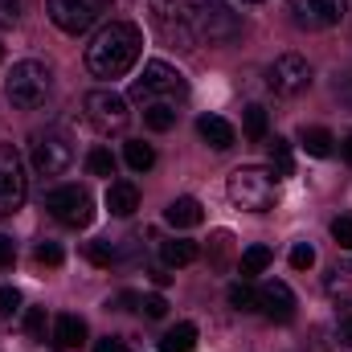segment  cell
Masks as SVG:
<instances>
[{"label": "cell", "mask_w": 352, "mask_h": 352, "mask_svg": "<svg viewBox=\"0 0 352 352\" xmlns=\"http://www.w3.org/2000/svg\"><path fill=\"white\" fill-rule=\"evenodd\" d=\"M192 349H197V324H176L160 340V352H192Z\"/></svg>", "instance_id": "obj_21"}, {"label": "cell", "mask_w": 352, "mask_h": 352, "mask_svg": "<svg viewBox=\"0 0 352 352\" xmlns=\"http://www.w3.org/2000/svg\"><path fill=\"white\" fill-rule=\"evenodd\" d=\"M115 303H119L123 311H135V307H140V295H135V291H123V295H119Z\"/></svg>", "instance_id": "obj_41"}, {"label": "cell", "mask_w": 352, "mask_h": 352, "mask_svg": "<svg viewBox=\"0 0 352 352\" xmlns=\"http://www.w3.org/2000/svg\"><path fill=\"white\" fill-rule=\"evenodd\" d=\"M340 152H344V160H349V164H352V131H349V135H344V144H340Z\"/></svg>", "instance_id": "obj_44"}, {"label": "cell", "mask_w": 352, "mask_h": 352, "mask_svg": "<svg viewBox=\"0 0 352 352\" xmlns=\"http://www.w3.org/2000/svg\"><path fill=\"white\" fill-rule=\"evenodd\" d=\"M148 16H152V29L164 37V45L197 50V37H192L188 12H184V0H148Z\"/></svg>", "instance_id": "obj_7"}, {"label": "cell", "mask_w": 352, "mask_h": 352, "mask_svg": "<svg viewBox=\"0 0 352 352\" xmlns=\"http://www.w3.org/2000/svg\"><path fill=\"white\" fill-rule=\"evenodd\" d=\"M270 173H274V176H291V173H295L291 144H287V140H278V135H274V144H270Z\"/></svg>", "instance_id": "obj_26"}, {"label": "cell", "mask_w": 352, "mask_h": 352, "mask_svg": "<svg viewBox=\"0 0 352 352\" xmlns=\"http://www.w3.org/2000/svg\"><path fill=\"white\" fill-rule=\"evenodd\" d=\"M266 87L274 90V94H283V98L303 94V90L311 87V66H307V58H299V54L274 58L270 70H266Z\"/></svg>", "instance_id": "obj_11"}, {"label": "cell", "mask_w": 352, "mask_h": 352, "mask_svg": "<svg viewBox=\"0 0 352 352\" xmlns=\"http://www.w3.org/2000/svg\"><path fill=\"white\" fill-rule=\"evenodd\" d=\"M270 258H274V254H270V246H263V242H258V246H246V250H242V278L263 274L266 266H270Z\"/></svg>", "instance_id": "obj_25"}, {"label": "cell", "mask_w": 352, "mask_h": 352, "mask_svg": "<svg viewBox=\"0 0 352 352\" xmlns=\"http://www.w3.org/2000/svg\"><path fill=\"white\" fill-rule=\"evenodd\" d=\"M184 12H188V25H192L197 41L221 45V41H234L242 33V21L226 0H184Z\"/></svg>", "instance_id": "obj_2"}, {"label": "cell", "mask_w": 352, "mask_h": 352, "mask_svg": "<svg viewBox=\"0 0 352 352\" xmlns=\"http://www.w3.org/2000/svg\"><path fill=\"white\" fill-rule=\"evenodd\" d=\"M33 258H37V266H62L66 254H62V246H58V242H41V246L33 250Z\"/></svg>", "instance_id": "obj_33"}, {"label": "cell", "mask_w": 352, "mask_h": 352, "mask_svg": "<svg viewBox=\"0 0 352 352\" xmlns=\"http://www.w3.org/2000/svg\"><path fill=\"white\" fill-rule=\"evenodd\" d=\"M4 90H8V102H12V107L33 111V107H41V102L50 98V90H54V74H50L45 62H16V66L8 70Z\"/></svg>", "instance_id": "obj_4"}, {"label": "cell", "mask_w": 352, "mask_h": 352, "mask_svg": "<svg viewBox=\"0 0 352 352\" xmlns=\"http://www.w3.org/2000/svg\"><path fill=\"white\" fill-rule=\"evenodd\" d=\"M291 266H295V270H311V266H316V250H311L307 242H295V246H291Z\"/></svg>", "instance_id": "obj_34"}, {"label": "cell", "mask_w": 352, "mask_h": 352, "mask_svg": "<svg viewBox=\"0 0 352 352\" xmlns=\"http://www.w3.org/2000/svg\"><path fill=\"white\" fill-rule=\"evenodd\" d=\"M197 242H188V238H173V242H164L160 246V258H164V266H188L197 263Z\"/></svg>", "instance_id": "obj_20"}, {"label": "cell", "mask_w": 352, "mask_h": 352, "mask_svg": "<svg viewBox=\"0 0 352 352\" xmlns=\"http://www.w3.org/2000/svg\"><path fill=\"white\" fill-rule=\"evenodd\" d=\"M303 152L316 156V160H328V156L336 152L332 131H328V127H303Z\"/></svg>", "instance_id": "obj_19"}, {"label": "cell", "mask_w": 352, "mask_h": 352, "mask_svg": "<svg viewBox=\"0 0 352 352\" xmlns=\"http://www.w3.org/2000/svg\"><path fill=\"white\" fill-rule=\"evenodd\" d=\"M123 160H127L131 173H148V168L156 164V152H152V144H144V140H127V144H123Z\"/></svg>", "instance_id": "obj_22"}, {"label": "cell", "mask_w": 352, "mask_h": 352, "mask_svg": "<svg viewBox=\"0 0 352 352\" xmlns=\"http://www.w3.org/2000/svg\"><path fill=\"white\" fill-rule=\"evenodd\" d=\"M94 352H131V349H127V340H119V336H102V340L94 344Z\"/></svg>", "instance_id": "obj_37"}, {"label": "cell", "mask_w": 352, "mask_h": 352, "mask_svg": "<svg viewBox=\"0 0 352 352\" xmlns=\"http://www.w3.org/2000/svg\"><path fill=\"white\" fill-rule=\"evenodd\" d=\"M332 238L340 250H352V217H336L332 221Z\"/></svg>", "instance_id": "obj_35"}, {"label": "cell", "mask_w": 352, "mask_h": 352, "mask_svg": "<svg viewBox=\"0 0 352 352\" xmlns=\"http://www.w3.org/2000/svg\"><path fill=\"white\" fill-rule=\"evenodd\" d=\"M152 283H156V287H168V283H173V274H168L164 266H156V270H152Z\"/></svg>", "instance_id": "obj_42"}, {"label": "cell", "mask_w": 352, "mask_h": 352, "mask_svg": "<svg viewBox=\"0 0 352 352\" xmlns=\"http://www.w3.org/2000/svg\"><path fill=\"white\" fill-rule=\"evenodd\" d=\"M82 340H87V320L74 316V311H62V316L54 320V328H50V349L54 352H74V349H82Z\"/></svg>", "instance_id": "obj_15"}, {"label": "cell", "mask_w": 352, "mask_h": 352, "mask_svg": "<svg viewBox=\"0 0 352 352\" xmlns=\"http://www.w3.org/2000/svg\"><path fill=\"white\" fill-rule=\"evenodd\" d=\"M45 209L54 221L70 226V230H82L94 221V197H90L82 184H58L45 192Z\"/></svg>", "instance_id": "obj_6"}, {"label": "cell", "mask_w": 352, "mask_h": 352, "mask_svg": "<svg viewBox=\"0 0 352 352\" xmlns=\"http://www.w3.org/2000/svg\"><path fill=\"white\" fill-rule=\"evenodd\" d=\"M29 197V176L25 160L12 144H0V217H12Z\"/></svg>", "instance_id": "obj_8"}, {"label": "cell", "mask_w": 352, "mask_h": 352, "mask_svg": "<svg viewBox=\"0 0 352 352\" xmlns=\"http://www.w3.org/2000/svg\"><path fill=\"white\" fill-rule=\"evenodd\" d=\"M226 188H230V201L238 209H250V213H266L278 201V176L270 173V168H258V164L238 168V173L230 176Z\"/></svg>", "instance_id": "obj_3"}, {"label": "cell", "mask_w": 352, "mask_h": 352, "mask_svg": "<svg viewBox=\"0 0 352 352\" xmlns=\"http://www.w3.org/2000/svg\"><path fill=\"white\" fill-rule=\"evenodd\" d=\"M336 344H340V349H352V316L349 320H340V328H336Z\"/></svg>", "instance_id": "obj_38"}, {"label": "cell", "mask_w": 352, "mask_h": 352, "mask_svg": "<svg viewBox=\"0 0 352 352\" xmlns=\"http://www.w3.org/2000/svg\"><path fill=\"white\" fill-rule=\"evenodd\" d=\"M188 94V82H184V74L168 66V62H148L144 66V74L131 82V98L135 102H180Z\"/></svg>", "instance_id": "obj_5"}, {"label": "cell", "mask_w": 352, "mask_h": 352, "mask_svg": "<svg viewBox=\"0 0 352 352\" xmlns=\"http://www.w3.org/2000/svg\"><path fill=\"white\" fill-rule=\"evenodd\" d=\"M74 164V144L62 135V131H37L33 135V168L41 176H62Z\"/></svg>", "instance_id": "obj_10"}, {"label": "cell", "mask_w": 352, "mask_h": 352, "mask_svg": "<svg viewBox=\"0 0 352 352\" xmlns=\"http://www.w3.org/2000/svg\"><path fill=\"white\" fill-rule=\"evenodd\" d=\"M107 209H111L115 217H131V213L140 209V188H135L131 180H111V188H107Z\"/></svg>", "instance_id": "obj_18"}, {"label": "cell", "mask_w": 352, "mask_h": 352, "mask_svg": "<svg viewBox=\"0 0 352 352\" xmlns=\"http://www.w3.org/2000/svg\"><path fill=\"white\" fill-rule=\"evenodd\" d=\"M25 12V0H0V25H16Z\"/></svg>", "instance_id": "obj_36"}, {"label": "cell", "mask_w": 352, "mask_h": 352, "mask_svg": "<svg viewBox=\"0 0 352 352\" xmlns=\"http://www.w3.org/2000/svg\"><path fill=\"white\" fill-rule=\"evenodd\" d=\"M16 311H21V291L16 287H0V324L16 320Z\"/></svg>", "instance_id": "obj_30"}, {"label": "cell", "mask_w": 352, "mask_h": 352, "mask_svg": "<svg viewBox=\"0 0 352 352\" xmlns=\"http://www.w3.org/2000/svg\"><path fill=\"white\" fill-rule=\"evenodd\" d=\"M328 291H332V295H349V299H352V283H344V278H340V270L328 278Z\"/></svg>", "instance_id": "obj_40"}, {"label": "cell", "mask_w": 352, "mask_h": 352, "mask_svg": "<svg viewBox=\"0 0 352 352\" xmlns=\"http://www.w3.org/2000/svg\"><path fill=\"white\" fill-rule=\"evenodd\" d=\"M87 258L94 266H111L119 254H115V246H111V242H87Z\"/></svg>", "instance_id": "obj_31"}, {"label": "cell", "mask_w": 352, "mask_h": 352, "mask_svg": "<svg viewBox=\"0 0 352 352\" xmlns=\"http://www.w3.org/2000/svg\"><path fill=\"white\" fill-rule=\"evenodd\" d=\"M144 50V33L131 21H111L94 33V41L87 45V70L94 78H123Z\"/></svg>", "instance_id": "obj_1"}, {"label": "cell", "mask_w": 352, "mask_h": 352, "mask_svg": "<svg viewBox=\"0 0 352 352\" xmlns=\"http://www.w3.org/2000/svg\"><path fill=\"white\" fill-rule=\"evenodd\" d=\"M82 107H87V123L98 131V135H115V131H123L127 119H131L127 98L115 94V90H90Z\"/></svg>", "instance_id": "obj_9"}, {"label": "cell", "mask_w": 352, "mask_h": 352, "mask_svg": "<svg viewBox=\"0 0 352 352\" xmlns=\"http://www.w3.org/2000/svg\"><path fill=\"white\" fill-rule=\"evenodd\" d=\"M25 336L37 340V344L50 340V336H45V307H29V311H25Z\"/></svg>", "instance_id": "obj_29"}, {"label": "cell", "mask_w": 352, "mask_h": 352, "mask_svg": "<svg viewBox=\"0 0 352 352\" xmlns=\"http://www.w3.org/2000/svg\"><path fill=\"white\" fill-rule=\"evenodd\" d=\"M258 311L266 320H274V324H291L295 320V291L287 283H278V278L263 283L258 287Z\"/></svg>", "instance_id": "obj_14"}, {"label": "cell", "mask_w": 352, "mask_h": 352, "mask_svg": "<svg viewBox=\"0 0 352 352\" xmlns=\"http://www.w3.org/2000/svg\"><path fill=\"white\" fill-rule=\"evenodd\" d=\"M87 168L90 176H115V156H111V148H90L87 152Z\"/></svg>", "instance_id": "obj_28"}, {"label": "cell", "mask_w": 352, "mask_h": 352, "mask_svg": "<svg viewBox=\"0 0 352 352\" xmlns=\"http://www.w3.org/2000/svg\"><path fill=\"white\" fill-rule=\"evenodd\" d=\"M340 98L352 107V74H344V82H340Z\"/></svg>", "instance_id": "obj_43"}, {"label": "cell", "mask_w": 352, "mask_h": 352, "mask_svg": "<svg viewBox=\"0 0 352 352\" xmlns=\"http://www.w3.org/2000/svg\"><path fill=\"white\" fill-rule=\"evenodd\" d=\"M12 258H16V246H12V238L0 234V266H12Z\"/></svg>", "instance_id": "obj_39"}, {"label": "cell", "mask_w": 352, "mask_h": 352, "mask_svg": "<svg viewBox=\"0 0 352 352\" xmlns=\"http://www.w3.org/2000/svg\"><path fill=\"white\" fill-rule=\"evenodd\" d=\"M176 115H180V111H176L173 102H148V107H144V123H148L152 131H173Z\"/></svg>", "instance_id": "obj_23"}, {"label": "cell", "mask_w": 352, "mask_h": 352, "mask_svg": "<svg viewBox=\"0 0 352 352\" xmlns=\"http://www.w3.org/2000/svg\"><path fill=\"white\" fill-rule=\"evenodd\" d=\"M164 221H168L173 230H192V226L205 221V209H201V201H192V197H176V201H168V209H164Z\"/></svg>", "instance_id": "obj_17"}, {"label": "cell", "mask_w": 352, "mask_h": 352, "mask_svg": "<svg viewBox=\"0 0 352 352\" xmlns=\"http://www.w3.org/2000/svg\"><path fill=\"white\" fill-rule=\"evenodd\" d=\"M197 131H201V140H205L209 148H217V152H230L234 140H238V131H234L221 115H201V119H197Z\"/></svg>", "instance_id": "obj_16"}, {"label": "cell", "mask_w": 352, "mask_h": 352, "mask_svg": "<svg viewBox=\"0 0 352 352\" xmlns=\"http://www.w3.org/2000/svg\"><path fill=\"white\" fill-rule=\"evenodd\" d=\"M246 4H258V0H246Z\"/></svg>", "instance_id": "obj_45"}, {"label": "cell", "mask_w": 352, "mask_h": 352, "mask_svg": "<svg viewBox=\"0 0 352 352\" xmlns=\"http://www.w3.org/2000/svg\"><path fill=\"white\" fill-rule=\"evenodd\" d=\"M242 131H246V140H266V131H270V119H266V111L258 102H250L246 111H242Z\"/></svg>", "instance_id": "obj_24"}, {"label": "cell", "mask_w": 352, "mask_h": 352, "mask_svg": "<svg viewBox=\"0 0 352 352\" xmlns=\"http://www.w3.org/2000/svg\"><path fill=\"white\" fill-rule=\"evenodd\" d=\"M299 29H332L349 12V0H291Z\"/></svg>", "instance_id": "obj_13"}, {"label": "cell", "mask_w": 352, "mask_h": 352, "mask_svg": "<svg viewBox=\"0 0 352 352\" xmlns=\"http://www.w3.org/2000/svg\"><path fill=\"white\" fill-rule=\"evenodd\" d=\"M230 307H238V311H258V287H250L246 278L234 283V287H230Z\"/></svg>", "instance_id": "obj_27"}, {"label": "cell", "mask_w": 352, "mask_h": 352, "mask_svg": "<svg viewBox=\"0 0 352 352\" xmlns=\"http://www.w3.org/2000/svg\"><path fill=\"white\" fill-rule=\"evenodd\" d=\"M140 311H144L148 320H164V316H168V299H164V295H144V299H140Z\"/></svg>", "instance_id": "obj_32"}, {"label": "cell", "mask_w": 352, "mask_h": 352, "mask_svg": "<svg viewBox=\"0 0 352 352\" xmlns=\"http://www.w3.org/2000/svg\"><path fill=\"white\" fill-rule=\"evenodd\" d=\"M45 12H50V21H54L62 33L78 37V33H87L90 25L102 16V0H50Z\"/></svg>", "instance_id": "obj_12"}]
</instances>
